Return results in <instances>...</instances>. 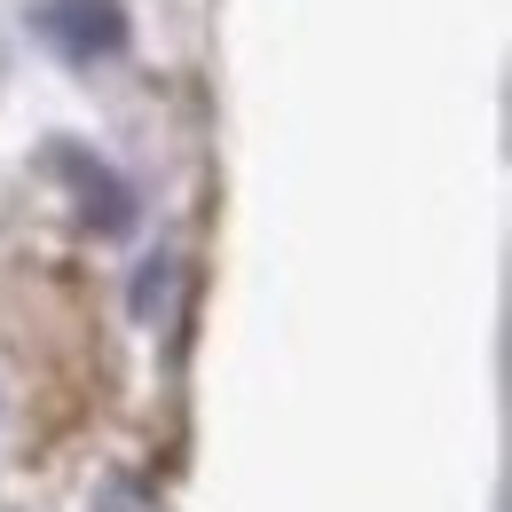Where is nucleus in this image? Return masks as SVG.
<instances>
[{
  "mask_svg": "<svg viewBox=\"0 0 512 512\" xmlns=\"http://www.w3.org/2000/svg\"><path fill=\"white\" fill-rule=\"evenodd\" d=\"M32 24L56 40V56H71V64H95V56L127 48V8L119 0H48Z\"/></svg>",
  "mask_w": 512,
  "mask_h": 512,
  "instance_id": "1",
  "label": "nucleus"
},
{
  "mask_svg": "<svg viewBox=\"0 0 512 512\" xmlns=\"http://www.w3.org/2000/svg\"><path fill=\"white\" fill-rule=\"evenodd\" d=\"M56 174H71V182H79V213H87V229H103V237L134 229V190L111 174V166H103V158H87V150L56 142Z\"/></svg>",
  "mask_w": 512,
  "mask_h": 512,
  "instance_id": "2",
  "label": "nucleus"
},
{
  "mask_svg": "<svg viewBox=\"0 0 512 512\" xmlns=\"http://www.w3.org/2000/svg\"><path fill=\"white\" fill-rule=\"evenodd\" d=\"M158 292H166V260H142V276H134V316H150Z\"/></svg>",
  "mask_w": 512,
  "mask_h": 512,
  "instance_id": "3",
  "label": "nucleus"
}]
</instances>
